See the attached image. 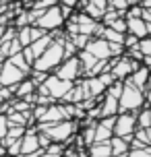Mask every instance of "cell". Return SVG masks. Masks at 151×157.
I'll return each mask as SVG.
<instances>
[{
  "mask_svg": "<svg viewBox=\"0 0 151 157\" xmlns=\"http://www.w3.org/2000/svg\"><path fill=\"white\" fill-rule=\"evenodd\" d=\"M149 118H151V108H149Z\"/></svg>",
  "mask_w": 151,
  "mask_h": 157,
  "instance_id": "obj_37",
  "label": "cell"
},
{
  "mask_svg": "<svg viewBox=\"0 0 151 157\" xmlns=\"http://www.w3.org/2000/svg\"><path fill=\"white\" fill-rule=\"evenodd\" d=\"M145 105V95L141 89H137V87L128 85L124 83L122 87V93L118 97V114H124V112H133L137 114L139 110H143Z\"/></svg>",
  "mask_w": 151,
  "mask_h": 157,
  "instance_id": "obj_3",
  "label": "cell"
},
{
  "mask_svg": "<svg viewBox=\"0 0 151 157\" xmlns=\"http://www.w3.org/2000/svg\"><path fill=\"white\" fill-rule=\"evenodd\" d=\"M6 60H8L10 64H13V66H17L19 71H23L25 75H29V72H31V66H29V64L25 62V58H23V54H21V52H19V54H13V56H8Z\"/></svg>",
  "mask_w": 151,
  "mask_h": 157,
  "instance_id": "obj_18",
  "label": "cell"
},
{
  "mask_svg": "<svg viewBox=\"0 0 151 157\" xmlns=\"http://www.w3.org/2000/svg\"><path fill=\"white\" fill-rule=\"evenodd\" d=\"M87 155L89 157H112V149H110V141L106 143H93L87 147Z\"/></svg>",
  "mask_w": 151,
  "mask_h": 157,
  "instance_id": "obj_16",
  "label": "cell"
},
{
  "mask_svg": "<svg viewBox=\"0 0 151 157\" xmlns=\"http://www.w3.org/2000/svg\"><path fill=\"white\" fill-rule=\"evenodd\" d=\"M48 75H50V72H41V71H33V68H31V72H29V78H31L33 83H35V87H37V85H41V83L48 78Z\"/></svg>",
  "mask_w": 151,
  "mask_h": 157,
  "instance_id": "obj_24",
  "label": "cell"
},
{
  "mask_svg": "<svg viewBox=\"0 0 151 157\" xmlns=\"http://www.w3.org/2000/svg\"><path fill=\"white\" fill-rule=\"evenodd\" d=\"M137 128V116L133 112H124V114H116V122H114V136H122L130 143L133 132Z\"/></svg>",
  "mask_w": 151,
  "mask_h": 157,
  "instance_id": "obj_5",
  "label": "cell"
},
{
  "mask_svg": "<svg viewBox=\"0 0 151 157\" xmlns=\"http://www.w3.org/2000/svg\"><path fill=\"white\" fill-rule=\"evenodd\" d=\"M126 33L135 35L137 39H143L149 35V27L141 17H126Z\"/></svg>",
  "mask_w": 151,
  "mask_h": 157,
  "instance_id": "obj_11",
  "label": "cell"
},
{
  "mask_svg": "<svg viewBox=\"0 0 151 157\" xmlns=\"http://www.w3.org/2000/svg\"><path fill=\"white\" fill-rule=\"evenodd\" d=\"M135 116H137V128H149V126H151L149 108H147V110H139Z\"/></svg>",
  "mask_w": 151,
  "mask_h": 157,
  "instance_id": "obj_20",
  "label": "cell"
},
{
  "mask_svg": "<svg viewBox=\"0 0 151 157\" xmlns=\"http://www.w3.org/2000/svg\"><path fill=\"white\" fill-rule=\"evenodd\" d=\"M52 44V37H50V33H46L44 37L35 39V41H31L29 46H27V50H29V54H31V58L35 60V58H40L41 54H44V50Z\"/></svg>",
  "mask_w": 151,
  "mask_h": 157,
  "instance_id": "obj_15",
  "label": "cell"
},
{
  "mask_svg": "<svg viewBox=\"0 0 151 157\" xmlns=\"http://www.w3.org/2000/svg\"><path fill=\"white\" fill-rule=\"evenodd\" d=\"M72 19H75V23H77V27H79V33H83V35H89V37L97 35V33H99V29L103 27L99 21H95V19L87 17L85 13H81V15H75Z\"/></svg>",
  "mask_w": 151,
  "mask_h": 157,
  "instance_id": "obj_9",
  "label": "cell"
},
{
  "mask_svg": "<svg viewBox=\"0 0 151 157\" xmlns=\"http://www.w3.org/2000/svg\"><path fill=\"white\" fill-rule=\"evenodd\" d=\"M112 157H128V153H122V155H112Z\"/></svg>",
  "mask_w": 151,
  "mask_h": 157,
  "instance_id": "obj_32",
  "label": "cell"
},
{
  "mask_svg": "<svg viewBox=\"0 0 151 157\" xmlns=\"http://www.w3.org/2000/svg\"><path fill=\"white\" fill-rule=\"evenodd\" d=\"M64 60V50H62V44H58V41H52L46 50H44V54L40 58H35L31 64L33 71H41V72H50L54 71L58 64Z\"/></svg>",
  "mask_w": 151,
  "mask_h": 157,
  "instance_id": "obj_2",
  "label": "cell"
},
{
  "mask_svg": "<svg viewBox=\"0 0 151 157\" xmlns=\"http://www.w3.org/2000/svg\"><path fill=\"white\" fill-rule=\"evenodd\" d=\"M23 2H25V4H29V6H31V2H33V0H23Z\"/></svg>",
  "mask_w": 151,
  "mask_h": 157,
  "instance_id": "obj_34",
  "label": "cell"
},
{
  "mask_svg": "<svg viewBox=\"0 0 151 157\" xmlns=\"http://www.w3.org/2000/svg\"><path fill=\"white\" fill-rule=\"evenodd\" d=\"M85 52H89L91 56H95L97 60H108V58H112L110 54V44L106 41V39L102 37H91L87 41V46L83 48Z\"/></svg>",
  "mask_w": 151,
  "mask_h": 157,
  "instance_id": "obj_10",
  "label": "cell"
},
{
  "mask_svg": "<svg viewBox=\"0 0 151 157\" xmlns=\"http://www.w3.org/2000/svg\"><path fill=\"white\" fill-rule=\"evenodd\" d=\"M72 83H75V81H62V78L54 77V75H48V78H46L41 85H44V89H46V93L56 101V99H62L64 95L71 91Z\"/></svg>",
  "mask_w": 151,
  "mask_h": 157,
  "instance_id": "obj_6",
  "label": "cell"
},
{
  "mask_svg": "<svg viewBox=\"0 0 151 157\" xmlns=\"http://www.w3.org/2000/svg\"><path fill=\"white\" fill-rule=\"evenodd\" d=\"M6 130H8V120H6V114H0V139H4Z\"/></svg>",
  "mask_w": 151,
  "mask_h": 157,
  "instance_id": "obj_27",
  "label": "cell"
},
{
  "mask_svg": "<svg viewBox=\"0 0 151 157\" xmlns=\"http://www.w3.org/2000/svg\"><path fill=\"white\" fill-rule=\"evenodd\" d=\"M33 25H35V27H40V29H44V31L60 29V27L64 25V17H62V13H60V6L56 4V6L46 8V10L41 13V17Z\"/></svg>",
  "mask_w": 151,
  "mask_h": 157,
  "instance_id": "obj_4",
  "label": "cell"
},
{
  "mask_svg": "<svg viewBox=\"0 0 151 157\" xmlns=\"http://www.w3.org/2000/svg\"><path fill=\"white\" fill-rule=\"evenodd\" d=\"M99 105V118H108V116H116L118 114V99L106 93V99L97 103Z\"/></svg>",
  "mask_w": 151,
  "mask_h": 157,
  "instance_id": "obj_14",
  "label": "cell"
},
{
  "mask_svg": "<svg viewBox=\"0 0 151 157\" xmlns=\"http://www.w3.org/2000/svg\"><path fill=\"white\" fill-rule=\"evenodd\" d=\"M143 15V6H128L126 8V17H141Z\"/></svg>",
  "mask_w": 151,
  "mask_h": 157,
  "instance_id": "obj_28",
  "label": "cell"
},
{
  "mask_svg": "<svg viewBox=\"0 0 151 157\" xmlns=\"http://www.w3.org/2000/svg\"><path fill=\"white\" fill-rule=\"evenodd\" d=\"M72 41V46L77 48V50H83V48L87 46V41L91 37H89V35H83V33H77V35H71V37H68Z\"/></svg>",
  "mask_w": 151,
  "mask_h": 157,
  "instance_id": "obj_21",
  "label": "cell"
},
{
  "mask_svg": "<svg viewBox=\"0 0 151 157\" xmlns=\"http://www.w3.org/2000/svg\"><path fill=\"white\" fill-rule=\"evenodd\" d=\"M54 77L62 78V81H77L81 77V64H79V58L72 56V58H64L62 62L58 64L54 68Z\"/></svg>",
  "mask_w": 151,
  "mask_h": 157,
  "instance_id": "obj_7",
  "label": "cell"
},
{
  "mask_svg": "<svg viewBox=\"0 0 151 157\" xmlns=\"http://www.w3.org/2000/svg\"><path fill=\"white\" fill-rule=\"evenodd\" d=\"M147 68H149V75H151V64H149V66H147Z\"/></svg>",
  "mask_w": 151,
  "mask_h": 157,
  "instance_id": "obj_35",
  "label": "cell"
},
{
  "mask_svg": "<svg viewBox=\"0 0 151 157\" xmlns=\"http://www.w3.org/2000/svg\"><path fill=\"white\" fill-rule=\"evenodd\" d=\"M149 136H151V126H149Z\"/></svg>",
  "mask_w": 151,
  "mask_h": 157,
  "instance_id": "obj_36",
  "label": "cell"
},
{
  "mask_svg": "<svg viewBox=\"0 0 151 157\" xmlns=\"http://www.w3.org/2000/svg\"><path fill=\"white\" fill-rule=\"evenodd\" d=\"M122 87H124V81H114V83H112V85L108 87V89H106V93L118 99V97H120V93H122Z\"/></svg>",
  "mask_w": 151,
  "mask_h": 157,
  "instance_id": "obj_22",
  "label": "cell"
},
{
  "mask_svg": "<svg viewBox=\"0 0 151 157\" xmlns=\"http://www.w3.org/2000/svg\"><path fill=\"white\" fill-rule=\"evenodd\" d=\"M143 95H145V103L151 105V77H149V81H147V85H145V89H143Z\"/></svg>",
  "mask_w": 151,
  "mask_h": 157,
  "instance_id": "obj_29",
  "label": "cell"
},
{
  "mask_svg": "<svg viewBox=\"0 0 151 157\" xmlns=\"http://www.w3.org/2000/svg\"><path fill=\"white\" fill-rule=\"evenodd\" d=\"M40 157H54V155H48V153H41Z\"/></svg>",
  "mask_w": 151,
  "mask_h": 157,
  "instance_id": "obj_33",
  "label": "cell"
},
{
  "mask_svg": "<svg viewBox=\"0 0 151 157\" xmlns=\"http://www.w3.org/2000/svg\"><path fill=\"white\" fill-rule=\"evenodd\" d=\"M110 149H112V155H122V153H128V151H130V145H128V141L122 139V136H112L110 139Z\"/></svg>",
  "mask_w": 151,
  "mask_h": 157,
  "instance_id": "obj_17",
  "label": "cell"
},
{
  "mask_svg": "<svg viewBox=\"0 0 151 157\" xmlns=\"http://www.w3.org/2000/svg\"><path fill=\"white\" fill-rule=\"evenodd\" d=\"M8 2H13V0H0V4H8Z\"/></svg>",
  "mask_w": 151,
  "mask_h": 157,
  "instance_id": "obj_31",
  "label": "cell"
},
{
  "mask_svg": "<svg viewBox=\"0 0 151 157\" xmlns=\"http://www.w3.org/2000/svg\"><path fill=\"white\" fill-rule=\"evenodd\" d=\"M133 139H135V141H139L141 145H145V147H149V145H151L149 128H135V132H133Z\"/></svg>",
  "mask_w": 151,
  "mask_h": 157,
  "instance_id": "obj_19",
  "label": "cell"
},
{
  "mask_svg": "<svg viewBox=\"0 0 151 157\" xmlns=\"http://www.w3.org/2000/svg\"><path fill=\"white\" fill-rule=\"evenodd\" d=\"M128 157H151V145L149 147H143V149H130L128 151Z\"/></svg>",
  "mask_w": 151,
  "mask_h": 157,
  "instance_id": "obj_26",
  "label": "cell"
},
{
  "mask_svg": "<svg viewBox=\"0 0 151 157\" xmlns=\"http://www.w3.org/2000/svg\"><path fill=\"white\" fill-rule=\"evenodd\" d=\"M106 27H110V29H114V31L118 33H126V19H122V17H118V19H114L110 25H106Z\"/></svg>",
  "mask_w": 151,
  "mask_h": 157,
  "instance_id": "obj_23",
  "label": "cell"
},
{
  "mask_svg": "<svg viewBox=\"0 0 151 157\" xmlns=\"http://www.w3.org/2000/svg\"><path fill=\"white\" fill-rule=\"evenodd\" d=\"M62 120H66L64 108L62 105H56V103H50L37 122H41V124H56V122H62Z\"/></svg>",
  "mask_w": 151,
  "mask_h": 157,
  "instance_id": "obj_12",
  "label": "cell"
},
{
  "mask_svg": "<svg viewBox=\"0 0 151 157\" xmlns=\"http://www.w3.org/2000/svg\"><path fill=\"white\" fill-rule=\"evenodd\" d=\"M79 124L75 120H62V122H56V124H41L37 122L35 130L37 132H46L50 136L52 143H66L72 134H77Z\"/></svg>",
  "mask_w": 151,
  "mask_h": 157,
  "instance_id": "obj_1",
  "label": "cell"
},
{
  "mask_svg": "<svg viewBox=\"0 0 151 157\" xmlns=\"http://www.w3.org/2000/svg\"><path fill=\"white\" fill-rule=\"evenodd\" d=\"M25 77L27 75L23 71H19L17 66H13L8 60H4V62L0 64V85L2 87H13L17 83H21Z\"/></svg>",
  "mask_w": 151,
  "mask_h": 157,
  "instance_id": "obj_8",
  "label": "cell"
},
{
  "mask_svg": "<svg viewBox=\"0 0 151 157\" xmlns=\"http://www.w3.org/2000/svg\"><path fill=\"white\" fill-rule=\"evenodd\" d=\"M141 6H143V8H151V0H143Z\"/></svg>",
  "mask_w": 151,
  "mask_h": 157,
  "instance_id": "obj_30",
  "label": "cell"
},
{
  "mask_svg": "<svg viewBox=\"0 0 151 157\" xmlns=\"http://www.w3.org/2000/svg\"><path fill=\"white\" fill-rule=\"evenodd\" d=\"M149 77H151V75H149V68L141 64L137 71L130 72V77L124 78V83H128V85H133V87H137V89H141V91H143L145 85H147V81H149Z\"/></svg>",
  "mask_w": 151,
  "mask_h": 157,
  "instance_id": "obj_13",
  "label": "cell"
},
{
  "mask_svg": "<svg viewBox=\"0 0 151 157\" xmlns=\"http://www.w3.org/2000/svg\"><path fill=\"white\" fill-rule=\"evenodd\" d=\"M50 6H56V0H33L31 8H40V10H46Z\"/></svg>",
  "mask_w": 151,
  "mask_h": 157,
  "instance_id": "obj_25",
  "label": "cell"
}]
</instances>
